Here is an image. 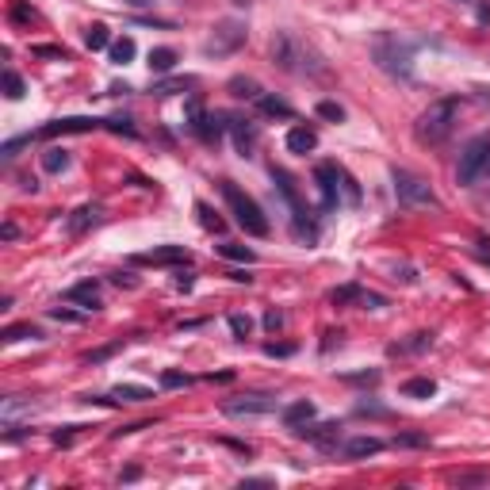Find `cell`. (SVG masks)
<instances>
[{
    "label": "cell",
    "mask_w": 490,
    "mask_h": 490,
    "mask_svg": "<svg viewBox=\"0 0 490 490\" xmlns=\"http://www.w3.org/2000/svg\"><path fill=\"white\" fill-rule=\"evenodd\" d=\"M456 122H460V96H440V100H433L418 115V127L414 130H418L421 146H440L456 130Z\"/></svg>",
    "instance_id": "cell-1"
},
{
    "label": "cell",
    "mask_w": 490,
    "mask_h": 490,
    "mask_svg": "<svg viewBox=\"0 0 490 490\" xmlns=\"http://www.w3.org/2000/svg\"><path fill=\"white\" fill-rule=\"evenodd\" d=\"M218 192H223V200H226V207H230V215H234V223L241 226L249 238H268L272 234V223H268V215L260 211V203L253 200L249 192H241L234 181H223L218 184Z\"/></svg>",
    "instance_id": "cell-2"
},
{
    "label": "cell",
    "mask_w": 490,
    "mask_h": 490,
    "mask_svg": "<svg viewBox=\"0 0 490 490\" xmlns=\"http://www.w3.org/2000/svg\"><path fill=\"white\" fill-rule=\"evenodd\" d=\"M372 58L387 77H402V80L414 77V46L406 38H398L395 31H379L372 38Z\"/></svg>",
    "instance_id": "cell-3"
},
{
    "label": "cell",
    "mask_w": 490,
    "mask_h": 490,
    "mask_svg": "<svg viewBox=\"0 0 490 490\" xmlns=\"http://www.w3.org/2000/svg\"><path fill=\"white\" fill-rule=\"evenodd\" d=\"M490 176V134H479L463 146L460 153V165H456V181L463 188H475L479 181Z\"/></svg>",
    "instance_id": "cell-4"
},
{
    "label": "cell",
    "mask_w": 490,
    "mask_h": 490,
    "mask_svg": "<svg viewBox=\"0 0 490 490\" xmlns=\"http://www.w3.org/2000/svg\"><path fill=\"white\" fill-rule=\"evenodd\" d=\"M272 181H276V188H280V195L288 200L291 218H295V230L303 234L307 241H314V238H318V226H314V218H310V207L303 203V195H299V188H295V181H291V173H284V169L272 165Z\"/></svg>",
    "instance_id": "cell-5"
},
{
    "label": "cell",
    "mask_w": 490,
    "mask_h": 490,
    "mask_svg": "<svg viewBox=\"0 0 490 490\" xmlns=\"http://www.w3.org/2000/svg\"><path fill=\"white\" fill-rule=\"evenodd\" d=\"M391 181H395V195L406 203V207H437V195H433V188L421 181V176L406 173V169H395Z\"/></svg>",
    "instance_id": "cell-6"
},
{
    "label": "cell",
    "mask_w": 490,
    "mask_h": 490,
    "mask_svg": "<svg viewBox=\"0 0 490 490\" xmlns=\"http://www.w3.org/2000/svg\"><path fill=\"white\" fill-rule=\"evenodd\" d=\"M241 43H245V23H238V20H223V23L215 27V35L207 38V46H203V50L215 54V58H223V54H234Z\"/></svg>",
    "instance_id": "cell-7"
},
{
    "label": "cell",
    "mask_w": 490,
    "mask_h": 490,
    "mask_svg": "<svg viewBox=\"0 0 490 490\" xmlns=\"http://www.w3.org/2000/svg\"><path fill=\"white\" fill-rule=\"evenodd\" d=\"M341 165L337 161H318L314 165V184L322 192V211H333L341 203Z\"/></svg>",
    "instance_id": "cell-8"
},
{
    "label": "cell",
    "mask_w": 490,
    "mask_h": 490,
    "mask_svg": "<svg viewBox=\"0 0 490 490\" xmlns=\"http://www.w3.org/2000/svg\"><path fill=\"white\" fill-rule=\"evenodd\" d=\"M272 410H276L272 395H238V398H226L223 402L226 418H257V414H272Z\"/></svg>",
    "instance_id": "cell-9"
},
{
    "label": "cell",
    "mask_w": 490,
    "mask_h": 490,
    "mask_svg": "<svg viewBox=\"0 0 490 490\" xmlns=\"http://www.w3.org/2000/svg\"><path fill=\"white\" fill-rule=\"evenodd\" d=\"M303 440H310V444H318L322 452H337V444H341V421H318V426H299L295 429Z\"/></svg>",
    "instance_id": "cell-10"
},
{
    "label": "cell",
    "mask_w": 490,
    "mask_h": 490,
    "mask_svg": "<svg viewBox=\"0 0 490 490\" xmlns=\"http://www.w3.org/2000/svg\"><path fill=\"white\" fill-rule=\"evenodd\" d=\"M104 127V119H85V115H73V119H54L46 122L43 130H35L31 138H58V134H88V130Z\"/></svg>",
    "instance_id": "cell-11"
},
{
    "label": "cell",
    "mask_w": 490,
    "mask_h": 490,
    "mask_svg": "<svg viewBox=\"0 0 490 490\" xmlns=\"http://www.w3.org/2000/svg\"><path fill=\"white\" fill-rule=\"evenodd\" d=\"M226 127H230V134H234V150L241 153V158H249L253 150H257V122L253 119H238V115H226Z\"/></svg>",
    "instance_id": "cell-12"
},
{
    "label": "cell",
    "mask_w": 490,
    "mask_h": 490,
    "mask_svg": "<svg viewBox=\"0 0 490 490\" xmlns=\"http://www.w3.org/2000/svg\"><path fill=\"white\" fill-rule=\"evenodd\" d=\"M138 265H188L192 260V253L184 249V245H158V249L150 253H138Z\"/></svg>",
    "instance_id": "cell-13"
},
{
    "label": "cell",
    "mask_w": 490,
    "mask_h": 490,
    "mask_svg": "<svg viewBox=\"0 0 490 490\" xmlns=\"http://www.w3.org/2000/svg\"><path fill=\"white\" fill-rule=\"evenodd\" d=\"M65 303H80L85 310H96V307H100V284H96V280L73 284V288L65 291Z\"/></svg>",
    "instance_id": "cell-14"
},
{
    "label": "cell",
    "mask_w": 490,
    "mask_h": 490,
    "mask_svg": "<svg viewBox=\"0 0 490 490\" xmlns=\"http://www.w3.org/2000/svg\"><path fill=\"white\" fill-rule=\"evenodd\" d=\"M288 153H314L318 150V130L314 127H291L288 138H284Z\"/></svg>",
    "instance_id": "cell-15"
},
{
    "label": "cell",
    "mask_w": 490,
    "mask_h": 490,
    "mask_svg": "<svg viewBox=\"0 0 490 490\" xmlns=\"http://www.w3.org/2000/svg\"><path fill=\"white\" fill-rule=\"evenodd\" d=\"M383 448L387 444H383L379 437H353V440H345L341 452H345V460H368V456H379Z\"/></svg>",
    "instance_id": "cell-16"
},
{
    "label": "cell",
    "mask_w": 490,
    "mask_h": 490,
    "mask_svg": "<svg viewBox=\"0 0 490 490\" xmlns=\"http://www.w3.org/2000/svg\"><path fill=\"white\" fill-rule=\"evenodd\" d=\"M314 418H318V410H314V402H307V398L284 406V426L288 429H299V426H307V421H314Z\"/></svg>",
    "instance_id": "cell-17"
},
{
    "label": "cell",
    "mask_w": 490,
    "mask_h": 490,
    "mask_svg": "<svg viewBox=\"0 0 490 490\" xmlns=\"http://www.w3.org/2000/svg\"><path fill=\"white\" fill-rule=\"evenodd\" d=\"M257 111L268 119H295V108H291L288 100H280V96H257Z\"/></svg>",
    "instance_id": "cell-18"
},
{
    "label": "cell",
    "mask_w": 490,
    "mask_h": 490,
    "mask_svg": "<svg viewBox=\"0 0 490 490\" xmlns=\"http://www.w3.org/2000/svg\"><path fill=\"white\" fill-rule=\"evenodd\" d=\"M96 218H100V203H85V207L73 211V218L65 223V230H69V234H80V230H88Z\"/></svg>",
    "instance_id": "cell-19"
},
{
    "label": "cell",
    "mask_w": 490,
    "mask_h": 490,
    "mask_svg": "<svg viewBox=\"0 0 490 490\" xmlns=\"http://www.w3.org/2000/svg\"><path fill=\"white\" fill-rule=\"evenodd\" d=\"M402 395L406 398H433V395H437V383L426 379V375H414V379L402 383Z\"/></svg>",
    "instance_id": "cell-20"
},
{
    "label": "cell",
    "mask_w": 490,
    "mask_h": 490,
    "mask_svg": "<svg viewBox=\"0 0 490 490\" xmlns=\"http://www.w3.org/2000/svg\"><path fill=\"white\" fill-rule=\"evenodd\" d=\"M85 46H88V50H108V46H111L108 23H92V27L85 31Z\"/></svg>",
    "instance_id": "cell-21"
},
{
    "label": "cell",
    "mask_w": 490,
    "mask_h": 490,
    "mask_svg": "<svg viewBox=\"0 0 490 490\" xmlns=\"http://www.w3.org/2000/svg\"><path fill=\"white\" fill-rule=\"evenodd\" d=\"M173 65H176L173 46H158V50H150V69L153 73H173Z\"/></svg>",
    "instance_id": "cell-22"
},
{
    "label": "cell",
    "mask_w": 490,
    "mask_h": 490,
    "mask_svg": "<svg viewBox=\"0 0 490 490\" xmlns=\"http://www.w3.org/2000/svg\"><path fill=\"white\" fill-rule=\"evenodd\" d=\"M111 395H115L119 402H146V398H153V391L150 387H138V383H119Z\"/></svg>",
    "instance_id": "cell-23"
},
{
    "label": "cell",
    "mask_w": 490,
    "mask_h": 490,
    "mask_svg": "<svg viewBox=\"0 0 490 490\" xmlns=\"http://www.w3.org/2000/svg\"><path fill=\"white\" fill-rule=\"evenodd\" d=\"M195 85H200L195 77H169V80H158V85H153V92H158V96H176V92L195 88Z\"/></svg>",
    "instance_id": "cell-24"
},
{
    "label": "cell",
    "mask_w": 490,
    "mask_h": 490,
    "mask_svg": "<svg viewBox=\"0 0 490 490\" xmlns=\"http://www.w3.org/2000/svg\"><path fill=\"white\" fill-rule=\"evenodd\" d=\"M111 50V62H119V65H127V62H134V54H138V46H134V38H115V43L108 46Z\"/></svg>",
    "instance_id": "cell-25"
},
{
    "label": "cell",
    "mask_w": 490,
    "mask_h": 490,
    "mask_svg": "<svg viewBox=\"0 0 490 490\" xmlns=\"http://www.w3.org/2000/svg\"><path fill=\"white\" fill-rule=\"evenodd\" d=\"M226 88H230L238 100H257V96H260V88H257V80H253V77H234Z\"/></svg>",
    "instance_id": "cell-26"
},
{
    "label": "cell",
    "mask_w": 490,
    "mask_h": 490,
    "mask_svg": "<svg viewBox=\"0 0 490 490\" xmlns=\"http://www.w3.org/2000/svg\"><path fill=\"white\" fill-rule=\"evenodd\" d=\"M218 253H223L226 260H241V265H253V260H257V253L245 249V245H238V241H223V245H218Z\"/></svg>",
    "instance_id": "cell-27"
},
{
    "label": "cell",
    "mask_w": 490,
    "mask_h": 490,
    "mask_svg": "<svg viewBox=\"0 0 490 490\" xmlns=\"http://www.w3.org/2000/svg\"><path fill=\"white\" fill-rule=\"evenodd\" d=\"M43 169L46 173H62V169H69V153L58 150V146H50V150L43 153Z\"/></svg>",
    "instance_id": "cell-28"
},
{
    "label": "cell",
    "mask_w": 490,
    "mask_h": 490,
    "mask_svg": "<svg viewBox=\"0 0 490 490\" xmlns=\"http://www.w3.org/2000/svg\"><path fill=\"white\" fill-rule=\"evenodd\" d=\"M23 337H31V341H38V337H43V333H38L35 330V326H8V330L4 333H0V341H8V345H12V341H23Z\"/></svg>",
    "instance_id": "cell-29"
},
{
    "label": "cell",
    "mask_w": 490,
    "mask_h": 490,
    "mask_svg": "<svg viewBox=\"0 0 490 490\" xmlns=\"http://www.w3.org/2000/svg\"><path fill=\"white\" fill-rule=\"evenodd\" d=\"M330 299H333L337 307H345V303H360V299H364V288H360V284H345V288H337Z\"/></svg>",
    "instance_id": "cell-30"
},
{
    "label": "cell",
    "mask_w": 490,
    "mask_h": 490,
    "mask_svg": "<svg viewBox=\"0 0 490 490\" xmlns=\"http://www.w3.org/2000/svg\"><path fill=\"white\" fill-rule=\"evenodd\" d=\"M195 215H200V223L207 226V230H215V234H223V230H226V223H223V218H218L215 211L207 207V203H195Z\"/></svg>",
    "instance_id": "cell-31"
},
{
    "label": "cell",
    "mask_w": 490,
    "mask_h": 490,
    "mask_svg": "<svg viewBox=\"0 0 490 490\" xmlns=\"http://www.w3.org/2000/svg\"><path fill=\"white\" fill-rule=\"evenodd\" d=\"M433 345V333H414V341H406V345H391V353H421V349Z\"/></svg>",
    "instance_id": "cell-32"
},
{
    "label": "cell",
    "mask_w": 490,
    "mask_h": 490,
    "mask_svg": "<svg viewBox=\"0 0 490 490\" xmlns=\"http://www.w3.org/2000/svg\"><path fill=\"white\" fill-rule=\"evenodd\" d=\"M4 96H8V100H20V96H23V77H20V73L4 69Z\"/></svg>",
    "instance_id": "cell-33"
},
{
    "label": "cell",
    "mask_w": 490,
    "mask_h": 490,
    "mask_svg": "<svg viewBox=\"0 0 490 490\" xmlns=\"http://www.w3.org/2000/svg\"><path fill=\"white\" fill-rule=\"evenodd\" d=\"M395 448H429V437L426 433H398Z\"/></svg>",
    "instance_id": "cell-34"
},
{
    "label": "cell",
    "mask_w": 490,
    "mask_h": 490,
    "mask_svg": "<svg viewBox=\"0 0 490 490\" xmlns=\"http://www.w3.org/2000/svg\"><path fill=\"white\" fill-rule=\"evenodd\" d=\"M230 330H234V337L245 341L253 333V318L249 314H230Z\"/></svg>",
    "instance_id": "cell-35"
},
{
    "label": "cell",
    "mask_w": 490,
    "mask_h": 490,
    "mask_svg": "<svg viewBox=\"0 0 490 490\" xmlns=\"http://www.w3.org/2000/svg\"><path fill=\"white\" fill-rule=\"evenodd\" d=\"M318 115L330 119V122H341V119H345V108H341V104H333V100H322V104H318Z\"/></svg>",
    "instance_id": "cell-36"
},
{
    "label": "cell",
    "mask_w": 490,
    "mask_h": 490,
    "mask_svg": "<svg viewBox=\"0 0 490 490\" xmlns=\"http://www.w3.org/2000/svg\"><path fill=\"white\" fill-rule=\"evenodd\" d=\"M188 375L184 372H161V387H169V391H176V387H188Z\"/></svg>",
    "instance_id": "cell-37"
},
{
    "label": "cell",
    "mask_w": 490,
    "mask_h": 490,
    "mask_svg": "<svg viewBox=\"0 0 490 490\" xmlns=\"http://www.w3.org/2000/svg\"><path fill=\"white\" fill-rule=\"evenodd\" d=\"M104 127H108V130H115V134H130V138H134V134H138V130H134V127H130V122H127V119H108V122H104Z\"/></svg>",
    "instance_id": "cell-38"
},
{
    "label": "cell",
    "mask_w": 490,
    "mask_h": 490,
    "mask_svg": "<svg viewBox=\"0 0 490 490\" xmlns=\"http://www.w3.org/2000/svg\"><path fill=\"white\" fill-rule=\"evenodd\" d=\"M456 483H460V486H486V483H490V475H460Z\"/></svg>",
    "instance_id": "cell-39"
},
{
    "label": "cell",
    "mask_w": 490,
    "mask_h": 490,
    "mask_svg": "<svg viewBox=\"0 0 490 490\" xmlns=\"http://www.w3.org/2000/svg\"><path fill=\"white\" fill-rule=\"evenodd\" d=\"M35 54H38V58H62V62H65V50H62V46H35Z\"/></svg>",
    "instance_id": "cell-40"
},
{
    "label": "cell",
    "mask_w": 490,
    "mask_h": 490,
    "mask_svg": "<svg viewBox=\"0 0 490 490\" xmlns=\"http://www.w3.org/2000/svg\"><path fill=\"white\" fill-rule=\"evenodd\" d=\"M280 326H284V314H280V310H268V314H265V330H280Z\"/></svg>",
    "instance_id": "cell-41"
},
{
    "label": "cell",
    "mask_w": 490,
    "mask_h": 490,
    "mask_svg": "<svg viewBox=\"0 0 490 490\" xmlns=\"http://www.w3.org/2000/svg\"><path fill=\"white\" fill-rule=\"evenodd\" d=\"M265 353L268 356H291V353H295V345H265Z\"/></svg>",
    "instance_id": "cell-42"
},
{
    "label": "cell",
    "mask_w": 490,
    "mask_h": 490,
    "mask_svg": "<svg viewBox=\"0 0 490 490\" xmlns=\"http://www.w3.org/2000/svg\"><path fill=\"white\" fill-rule=\"evenodd\" d=\"M115 349H119V345H108V349H100V353H92L88 360H92V364H100V360H108V356L115 353Z\"/></svg>",
    "instance_id": "cell-43"
},
{
    "label": "cell",
    "mask_w": 490,
    "mask_h": 490,
    "mask_svg": "<svg viewBox=\"0 0 490 490\" xmlns=\"http://www.w3.org/2000/svg\"><path fill=\"white\" fill-rule=\"evenodd\" d=\"M12 20H35V12H27L23 4H15V8H12Z\"/></svg>",
    "instance_id": "cell-44"
},
{
    "label": "cell",
    "mask_w": 490,
    "mask_h": 490,
    "mask_svg": "<svg viewBox=\"0 0 490 490\" xmlns=\"http://www.w3.org/2000/svg\"><path fill=\"white\" fill-rule=\"evenodd\" d=\"M15 234H20V230H15V223H4V226H0V238H4V241H12Z\"/></svg>",
    "instance_id": "cell-45"
},
{
    "label": "cell",
    "mask_w": 490,
    "mask_h": 490,
    "mask_svg": "<svg viewBox=\"0 0 490 490\" xmlns=\"http://www.w3.org/2000/svg\"><path fill=\"white\" fill-rule=\"evenodd\" d=\"M73 440V429H65V433H54V444H69Z\"/></svg>",
    "instance_id": "cell-46"
},
{
    "label": "cell",
    "mask_w": 490,
    "mask_h": 490,
    "mask_svg": "<svg viewBox=\"0 0 490 490\" xmlns=\"http://www.w3.org/2000/svg\"><path fill=\"white\" fill-rule=\"evenodd\" d=\"M138 475H142V471H138V468H127V471H122V483H134Z\"/></svg>",
    "instance_id": "cell-47"
},
{
    "label": "cell",
    "mask_w": 490,
    "mask_h": 490,
    "mask_svg": "<svg viewBox=\"0 0 490 490\" xmlns=\"http://www.w3.org/2000/svg\"><path fill=\"white\" fill-rule=\"evenodd\" d=\"M479 20H483V23H490V8H486V4L479 8Z\"/></svg>",
    "instance_id": "cell-48"
},
{
    "label": "cell",
    "mask_w": 490,
    "mask_h": 490,
    "mask_svg": "<svg viewBox=\"0 0 490 490\" xmlns=\"http://www.w3.org/2000/svg\"><path fill=\"white\" fill-rule=\"evenodd\" d=\"M130 8H146V4H153V0H127Z\"/></svg>",
    "instance_id": "cell-49"
}]
</instances>
